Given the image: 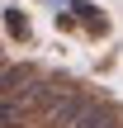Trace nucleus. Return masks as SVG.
I'll use <instances>...</instances> for the list:
<instances>
[{"instance_id":"f257e3e1","label":"nucleus","mask_w":123,"mask_h":128,"mask_svg":"<svg viewBox=\"0 0 123 128\" xmlns=\"http://www.w3.org/2000/svg\"><path fill=\"white\" fill-rule=\"evenodd\" d=\"M57 24H62V28H85V33H95V38L109 33V14H104L100 5H90V0H71V10H62Z\"/></svg>"},{"instance_id":"f03ea898","label":"nucleus","mask_w":123,"mask_h":128,"mask_svg":"<svg viewBox=\"0 0 123 128\" xmlns=\"http://www.w3.org/2000/svg\"><path fill=\"white\" fill-rule=\"evenodd\" d=\"M28 114H38L33 90H24V95H0V128H19Z\"/></svg>"},{"instance_id":"7ed1b4c3","label":"nucleus","mask_w":123,"mask_h":128,"mask_svg":"<svg viewBox=\"0 0 123 128\" xmlns=\"http://www.w3.org/2000/svg\"><path fill=\"white\" fill-rule=\"evenodd\" d=\"M119 124H123V119H119V109H114V104L90 100V109H85V114H81L71 128H119Z\"/></svg>"},{"instance_id":"20e7f679","label":"nucleus","mask_w":123,"mask_h":128,"mask_svg":"<svg viewBox=\"0 0 123 128\" xmlns=\"http://www.w3.org/2000/svg\"><path fill=\"white\" fill-rule=\"evenodd\" d=\"M5 28H9V38H19V43H28V19H24V10H5Z\"/></svg>"}]
</instances>
